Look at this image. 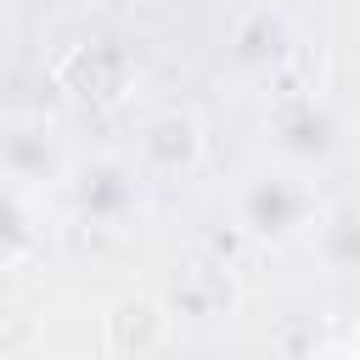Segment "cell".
Wrapping results in <instances>:
<instances>
[{
  "label": "cell",
  "mask_w": 360,
  "mask_h": 360,
  "mask_svg": "<svg viewBox=\"0 0 360 360\" xmlns=\"http://www.w3.org/2000/svg\"><path fill=\"white\" fill-rule=\"evenodd\" d=\"M326 202L315 191V174L292 169V163H253L236 186H231V219L242 236L253 242H292V236H309L321 225Z\"/></svg>",
  "instance_id": "1"
},
{
  "label": "cell",
  "mask_w": 360,
  "mask_h": 360,
  "mask_svg": "<svg viewBox=\"0 0 360 360\" xmlns=\"http://www.w3.org/2000/svg\"><path fill=\"white\" fill-rule=\"evenodd\" d=\"M354 129H360V101H354Z\"/></svg>",
  "instance_id": "8"
},
{
  "label": "cell",
  "mask_w": 360,
  "mask_h": 360,
  "mask_svg": "<svg viewBox=\"0 0 360 360\" xmlns=\"http://www.w3.org/2000/svg\"><path fill=\"white\" fill-rule=\"evenodd\" d=\"M309 242L326 259V270H360V208H326Z\"/></svg>",
  "instance_id": "6"
},
{
  "label": "cell",
  "mask_w": 360,
  "mask_h": 360,
  "mask_svg": "<svg viewBox=\"0 0 360 360\" xmlns=\"http://www.w3.org/2000/svg\"><path fill=\"white\" fill-rule=\"evenodd\" d=\"M141 158L152 169H191L202 158V129L186 107H163L158 118H146L141 129Z\"/></svg>",
  "instance_id": "4"
},
{
  "label": "cell",
  "mask_w": 360,
  "mask_h": 360,
  "mask_svg": "<svg viewBox=\"0 0 360 360\" xmlns=\"http://www.w3.org/2000/svg\"><path fill=\"white\" fill-rule=\"evenodd\" d=\"M287 45H292V22H287L281 6H259V11H248L242 28L231 34V56H236L242 73H270V68L287 56Z\"/></svg>",
  "instance_id": "3"
},
{
  "label": "cell",
  "mask_w": 360,
  "mask_h": 360,
  "mask_svg": "<svg viewBox=\"0 0 360 360\" xmlns=\"http://www.w3.org/2000/svg\"><path fill=\"white\" fill-rule=\"evenodd\" d=\"M321 360H360V354H321Z\"/></svg>",
  "instance_id": "7"
},
{
  "label": "cell",
  "mask_w": 360,
  "mask_h": 360,
  "mask_svg": "<svg viewBox=\"0 0 360 360\" xmlns=\"http://www.w3.org/2000/svg\"><path fill=\"white\" fill-rule=\"evenodd\" d=\"M338 118L315 101V96H304V90H287V96H276L270 101V112H264V146H270V158L276 163H292V169H304V174H315L332 152H338Z\"/></svg>",
  "instance_id": "2"
},
{
  "label": "cell",
  "mask_w": 360,
  "mask_h": 360,
  "mask_svg": "<svg viewBox=\"0 0 360 360\" xmlns=\"http://www.w3.org/2000/svg\"><path fill=\"white\" fill-rule=\"evenodd\" d=\"M73 197H79V208H84L90 219L118 225V219L135 208V169L118 163V158H101V163H90V169L73 180Z\"/></svg>",
  "instance_id": "5"
}]
</instances>
